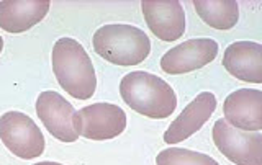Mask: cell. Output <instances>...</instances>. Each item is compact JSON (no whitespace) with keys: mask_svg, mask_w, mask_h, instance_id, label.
<instances>
[{"mask_svg":"<svg viewBox=\"0 0 262 165\" xmlns=\"http://www.w3.org/2000/svg\"><path fill=\"white\" fill-rule=\"evenodd\" d=\"M33 165H62L59 162H39V163H33Z\"/></svg>","mask_w":262,"mask_h":165,"instance_id":"cell-16","label":"cell"},{"mask_svg":"<svg viewBox=\"0 0 262 165\" xmlns=\"http://www.w3.org/2000/svg\"><path fill=\"white\" fill-rule=\"evenodd\" d=\"M74 128L90 141H108L126 128V113L113 103H92L74 114Z\"/></svg>","mask_w":262,"mask_h":165,"instance_id":"cell-5","label":"cell"},{"mask_svg":"<svg viewBox=\"0 0 262 165\" xmlns=\"http://www.w3.org/2000/svg\"><path fill=\"white\" fill-rule=\"evenodd\" d=\"M120 95L131 110L152 120H166L177 108V95L154 74L129 72L120 82Z\"/></svg>","mask_w":262,"mask_h":165,"instance_id":"cell-1","label":"cell"},{"mask_svg":"<svg viewBox=\"0 0 262 165\" xmlns=\"http://www.w3.org/2000/svg\"><path fill=\"white\" fill-rule=\"evenodd\" d=\"M225 121L233 128L249 133L262 129V92L257 88H239L229 93L223 103Z\"/></svg>","mask_w":262,"mask_h":165,"instance_id":"cell-10","label":"cell"},{"mask_svg":"<svg viewBox=\"0 0 262 165\" xmlns=\"http://www.w3.org/2000/svg\"><path fill=\"white\" fill-rule=\"evenodd\" d=\"M36 114L46 126L49 134H53L61 143H76L79 134L74 128V106L57 92H41L36 100Z\"/></svg>","mask_w":262,"mask_h":165,"instance_id":"cell-8","label":"cell"},{"mask_svg":"<svg viewBox=\"0 0 262 165\" xmlns=\"http://www.w3.org/2000/svg\"><path fill=\"white\" fill-rule=\"evenodd\" d=\"M0 139L13 155L25 160L45 152V136L28 114L7 111L0 116Z\"/></svg>","mask_w":262,"mask_h":165,"instance_id":"cell-4","label":"cell"},{"mask_svg":"<svg viewBox=\"0 0 262 165\" xmlns=\"http://www.w3.org/2000/svg\"><path fill=\"white\" fill-rule=\"evenodd\" d=\"M213 143L236 165H262V134L241 131L218 120L213 126Z\"/></svg>","mask_w":262,"mask_h":165,"instance_id":"cell-6","label":"cell"},{"mask_svg":"<svg viewBox=\"0 0 262 165\" xmlns=\"http://www.w3.org/2000/svg\"><path fill=\"white\" fill-rule=\"evenodd\" d=\"M200 18L215 30H231L239 20V5L236 0H193Z\"/></svg>","mask_w":262,"mask_h":165,"instance_id":"cell-14","label":"cell"},{"mask_svg":"<svg viewBox=\"0 0 262 165\" xmlns=\"http://www.w3.org/2000/svg\"><path fill=\"white\" fill-rule=\"evenodd\" d=\"M48 0H4L0 2V28L7 33H23L38 25L49 12Z\"/></svg>","mask_w":262,"mask_h":165,"instance_id":"cell-13","label":"cell"},{"mask_svg":"<svg viewBox=\"0 0 262 165\" xmlns=\"http://www.w3.org/2000/svg\"><path fill=\"white\" fill-rule=\"evenodd\" d=\"M156 165H220L215 159L207 154L180 149V147H169L158 154Z\"/></svg>","mask_w":262,"mask_h":165,"instance_id":"cell-15","label":"cell"},{"mask_svg":"<svg viewBox=\"0 0 262 165\" xmlns=\"http://www.w3.org/2000/svg\"><path fill=\"white\" fill-rule=\"evenodd\" d=\"M216 110V97L211 92H202L188 103L182 113L170 123L164 133V143L177 144L195 134Z\"/></svg>","mask_w":262,"mask_h":165,"instance_id":"cell-11","label":"cell"},{"mask_svg":"<svg viewBox=\"0 0 262 165\" xmlns=\"http://www.w3.org/2000/svg\"><path fill=\"white\" fill-rule=\"evenodd\" d=\"M218 43L211 38H195L169 49L161 57V69L170 76L188 74L216 59Z\"/></svg>","mask_w":262,"mask_h":165,"instance_id":"cell-7","label":"cell"},{"mask_svg":"<svg viewBox=\"0 0 262 165\" xmlns=\"http://www.w3.org/2000/svg\"><path fill=\"white\" fill-rule=\"evenodd\" d=\"M223 67L243 82L262 84V46L254 41H236L225 49Z\"/></svg>","mask_w":262,"mask_h":165,"instance_id":"cell-12","label":"cell"},{"mask_svg":"<svg viewBox=\"0 0 262 165\" xmlns=\"http://www.w3.org/2000/svg\"><path fill=\"white\" fill-rule=\"evenodd\" d=\"M2 49H4V38L0 36V53H2Z\"/></svg>","mask_w":262,"mask_h":165,"instance_id":"cell-17","label":"cell"},{"mask_svg":"<svg viewBox=\"0 0 262 165\" xmlns=\"http://www.w3.org/2000/svg\"><path fill=\"white\" fill-rule=\"evenodd\" d=\"M94 51L117 65L141 64L151 53V39L131 25H105L92 38Z\"/></svg>","mask_w":262,"mask_h":165,"instance_id":"cell-3","label":"cell"},{"mask_svg":"<svg viewBox=\"0 0 262 165\" xmlns=\"http://www.w3.org/2000/svg\"><path fill=\"white\" fill-rule=\"evenodd\" d=\"M144 21L156 38L176 41L185 33V12L179 0H143Z\"/></svg>","mask_w":262,"mask_h":165,"instance_id":"cell-9","label":"cell"},{"mask_svg":"<svg viewBox=\"0 0 262 165\" xmlns=\"http://www.w3.org/2000/svg\"><path fill=\"white\" fill-rule=\"evenodd\" d=\"M53 72L66 92L76 100H89L97 88L95 70L87 51L79 41L59 38L51 53Z\"/></svg>","mask_w":262,"mask_h":165,"instance_id":"cell-2","label":"cell"}]
</instances>
